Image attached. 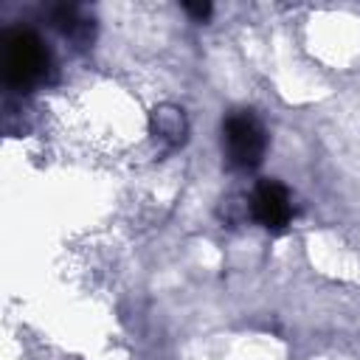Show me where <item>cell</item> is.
Masks as SVG:
<instances>
[{
    "mask_svg": "<svg viewBox=\"0 0 360 360\" xmlns=\"http://www.w3.org/2000/svg\"><path fill=\"white\" fill-rule=\"evenodd\" d=\"M3 73H6V82L20 90V93H28L34 90L48 68H51V53L48 48L42 45V39L34 34V31H8L6 34V42H3Z\"/></svg>",
    "mask_w": 360,
    "mask_h": 360,
    "instance_id": "6da1fadb",
    "label": "cell"
},
{
    "mask_svg": "<svg viewBox=\"0 0 360 360\" xmlns=\"http://www.w3.org/2000/svg\"><path fill=\"white\" fill-rule=\"evenodd\" d=\"M267 149V132L253 110H231L222 118V152L231 169H256Z\"/></svg>",
    "mask_w": 360,
    "mask_h": 360,
    "instance_id": "7a4b0ae2",
    "label": "cell"
},
{
    "mask_svg": "<svg viewBox=\"0 0 360 360\" xmlns=\"http://www.w3.org/2000/svg\"><path fill=\"white\" fill-rule=\"evenodd\" d=\"M250 214L262 228H267L273 233L287 231V225L292 219V202H290L287 186H281L278 180L256 183V188L250 194Z\"/></svg>",
    "mask_w": 360,
    "mask_h": 360,
    "instance_id": "3957f363",
    "label": "cell"
},
{
    "mask_svg": "<svg viewBox=\"0 0 360 360\" xmlns=\"http://www.w3.org/2000/svg\"><path fill=\"white\" fill-rule=\"evenodd\" d=\"M149 132H152V138H155L160 146L174 149V146H180V143L186 141L188 121H186V115H183L180 107H174V104H160V107H155L152 115H149Z\"/></svg>",
    "mask_w": 360,
    "mask_h": 360,
    "instance_id": "277c9868",
    "label": "cell"
},
{
    "mask_svg": "<svg viewBox=\"0 0 360 360\" xmlns=\"http://www.w3.org/2000/svg\"><path fill=\"white\" fill-rule=\"evenodd\" d=\"M53 22H56V28H59L65 37H70V39H76V42H84V39L90 37V25H87V20H82L79 11H76L73 6H62V8H56Z\"/></svg>",
    "mask_w": 360,
    "mask_h": 360,
    "instance_id": "5b68a950",
    "label": "cell"
},
{
    "mask_svg": "<svg viewBox=\"0 0 360 360\" xmlns=\"http://www.w3.org/2000/svg\"><path fill=\"white\" fill-rule=\"evenodd\" d=\"M183 11L191 14L197 22H202V20H208V14H211V3H183Z\"/></svg>",
    "mask_w": 360,
    "mask_h": 360,
    "instance_id": "8992f818",
    "label": "cell"
}]
</instances>
